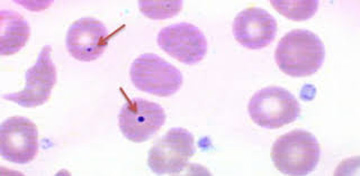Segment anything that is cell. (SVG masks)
I'll use <instances>...</instances> for the list:
<instances>
[{
	"label": "cell",
	"mask_w": 360,
	"mask_h": 176,
	"mask_svg": "<svg viewBox=\"0 0 360 176\" xmlns=\"http://www.w3.org/2000/svg\"><path fill=\"white\" fill-rule=\"evenodd\" d=\"M326 59V48L318 35L307 29H294L279 41L276 63L285 74L304 78L318 72Z\"/></svg>",
	"instance_id": "1"
},
{
	"label": "cell",
	"mask_w": 360,
	"mask_h": 176,
	"mask_svg": "<svg viewBox=\"0 0 360 176\" xmlns=\"http://www.w3.org/2000/svg\"><path fill=\"white\" fill-rule=\"evenodd\" d=\"M321 149L314 135L295 129L276 140L271 149L274 165L285 175H309L320 162Z\"/></svg>",
	"instance_id": "2"
},
{
	"label": "cell",
	"mask_w": 360,
	"mask_h": 176,
	"mask_svg": "<svg viewBox=\"0 0 360 176\" xmlns=\"http://www.w3.org/2000/svg\"><path fill=\"white\" fill-rule=\"evenodd\" d=\"M248 111L258 126L277 129L294 123L301 114V107L288 90L268 87L252 95Z\"/></svg>",
	"instance_id": "3"
},
{
	"label": "cell",
	"mask_w": 360,
	"mask_h": 176,
	"mask_svg": "<svg viewBox=\"0 0 360 176\" xmlns=\"http://www.w3.org/2000/svg\"><path fill=\"white\" fill-rule=\"evenodd\" d=\"M133 86L140 91L170 97L183 84V74L177 67L155 54L146 53L135 59L129 70Z\"/></svg>",
	"instance_id": "4"
},
{
	"label": "cell",
	"mask_w": 360,
	"mask_h": 176,
	"mask_svg": "<svg viewBox=\"0 0 360 176\" xmlns=\"http://www.w3.org/2000/svg\"><path fill=\"white\" fill-rule=\"evenodd\" d=\"M195 140L187 129L172 128L152 146L148 166L157 175L180 173L194 156Z\"/></svg>",
	"instance_id": "5"
},
{
	"label": "cell",
	"mask_w": 360,
	"mask_h": 176,
	"mask_svg": "<svg viewBox=\"0 0 360 176\" xmlns=\"http://www.w3.org/2000/svg\"><path fill=\"white\" fill-rule=\"evenodd\" d=\"M166 118L160 104L143 99H127L118 116V126L127 140L143 143L160 130Z\"/></svg>",
	"instance_id": "6"
},
{
	"label": "cell",
	"mask_w": 360,
	"mask_h": 176,
	"mask_svg": "<svg viewBox=\"0 0 360 176\" xmlns=\"http://www.w3.org/2000/svg\"><path fill=\"white\" fill-rule=\"evenodd\" d=\"M39 151V132L33 121L15 116L0 127V155L14 164H28Z\"/></svg>",
	"instance_id": "7"
},
{
	"label": "cell",
	"mask_w": 360,
	"mask_h": 176,
	"mask_svg": "<svg viewBox=\"0 0 360 176\" xmlns=\"http://www.w3.org/2000/svg\"><path fill=\"white\" fill-rule=\"evenodd\" d=\"M52 48L46 45L39 52L37 63L25 73V88L20 93L4 95L5 100L13 101L24 108L42 106L50 99L56 82V69L51 59Z\"/></svg>",
	"instance_id": "8"
},
{
	"label": "cell",
	"mask_w": 360,
	"mask_h": 176,
	"mask_svg": "<svg viewBox=\"0 0 360 176\" xmlns=\"http://www.w3.org/2000/svg\"><path fill=\"white\" fill-rule=\"evenodd\" d=\"M158 45L186 65H197L207 53L205 35L189 22H179L161 29L158 34Z\"/></svg>",
	"instance_id": "9"
},
{
	"label": "cell",
	"mask_w": 360,
	"mask_h": 176,
	"mask_svg": "<svg viewBox=\"0 0 360 176\" xmlns=\"http://www.w3.org/2000/svg\"><path fill=\"white\" fill-rule=\"evenodd\" d=\"M65 44L68 52L78 61H95L108 44V31L101 20L84 17L69 27Z\"/></svg>",
	"instance_id": "10"
},
{
	"label": "cell",
	"mask_w": 360,
	"mask_h": 176,
	"mask_svg": "<svg viewBox=\"0 0 360 176\" xmlns=\"http://www.w3.org/2000/svg\"><path fill=\"white\" fill-rule=\"evenodd\" d=\"M277 33V22L267 11L258 7L242 11L233 22L236 41L249 50H262L273 42Z\"/></svg>",
	"instance_id": "11"
},
{
	"label": "cell",
	"mask_w": 360,
	"mask_h": 176,
	"mask_svg": "<svg viewBox=\"0 0 360 176\" xmlns=\"http://www.w3.org/2000/svg\"><path fill=\"white\" fill-rule=\"evenodd\" d=\"M0 22V54L3 56L13 55L25 46L31 28L28 22L15 11H1Z\"/></svg>",
	"instance_id": "12"
},
{
	"label": "cell",
	"mask_w": 360,
	"mask_h": 176,
	"mask_svg": "<svg viewBox=\"0 0 360 176\" xmlns=\"http://www.w3.org/2000/svg\"><path fill=\"white\" fill-rule=\"evenodd\" d=\"M274 8L288 20L303 22L314 16L318 11L319 1L304 0V1H271Z\"/></svg>",
	"instance_id": "13"
},
{
	"label": "cell",
	"mask_w": 360,
	"mask_h": 176,
	"mask_svg": "<svg viewBox=\"0 0 360 176\" xmlns=\"http://www.w3.org/2000/svg\"><path fill=\"white\" fill-rule=\"evenodd\" d=\"M139 7L150 20H168L181 11L183 1H140Z\"/></svg>",
	"instance_id": "14"
}]
</instances>
